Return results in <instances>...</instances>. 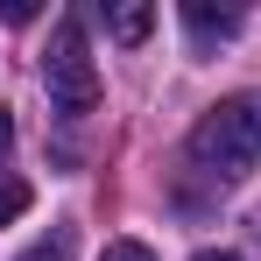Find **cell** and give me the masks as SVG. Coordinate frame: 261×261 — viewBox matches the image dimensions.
I'll list each match as a JSON object with an SVG mask.
<instances>
[{
  "mask_svg": "<svg viewBox=\"0 0 261 261\" xmlns=\"http://www.w3.org/2000/svg\"><path fill=\"white\" fill-rule=\"evenodd\" d=\"M191 163L212 184H247L261 170V92H233L191 127Z\"/></svg>",
  "mask_w": 261,
  "mask_h": 261,
  "instance_id": "cell-1",
  "label": "cell"
},
{
  "mask_svg": "<svg viewBox=\"0 0 261 261\" xmlns=\"http://www.w3.org/2000/svg\"><path fill=\"white\" fill-rule=\"evenodd\" d=\"M43 92L57 113H92L99 106V64H92V43H85V21L64 14L49 29V49H43Z\"/></svg>",
  "mask_w": 261,
  "mask_h": 261,
  "instance_id": "cell-2",
  "label": "cell"
},
{
  "mask_svg": "<svg viewBox=\"0 0 261 261\" xmlns=\"http://www.w3.org/2000/svg\"><path fill=\"white\" fill-rule=\"evenodd\" d=\"M176 14H184V29H191L198 43H226V36L240 29V14H233V7H212V0H184Z\"/></svg>",
  "mask_w": 261,
  "mask_h": 261,
  "instance_id": "cell-3",
  "label": "cell"
},
{
  "mask_svg": "<svg viewBox=\"0 0 261 261\" xmlns=\"http://www.w3.org/2000/svg\"><path fill=\"white\" fill-rule=\"evenodd\" d=\"M106 29H113V43H148V29H155V7H113L106 14Z\"/></svg>",
  "mask_w": 261,
  "mask_h": 261,
  "instance_id": "cell-4",
  "label": "cell"
},
{
  "mask_svg": "<svg viewBox=\"0 0 261 261\" xmlns=\"http://www.w3.org/2000/svg\"><path fill=\"white\" fill-rule=\"evenodd\" d=\"M71 247H78V233H71V226H57V233H43L29 254H14V261H71Z\"/></svg>",
  "mask_w": 261,
  "mask_h": 261,
  "instance_id": "cell-5",
  "label": "cell"
},
{
  "mask_svg": "<svg viewBox=\"0 0 261 261\" xmlns=\"http://www.w3.org/2000/svg\"><path fill=\"white\" fill-rule=\"evenodd\" d=\"M29 205H36V191H29L21 176H0V226H14Z\"/></svg>",
  "mask_w": 261,
  "mask_h": 261,
  "instance_id": "cell-6",
  "label": "cell"
},
{
  "mask_svg": "<svg viewBox=\"0 0 261 261\" xmlns=\"http://www.w3.org/2000/svg\"><path fill=\"white\" fill-rule=\"evenodd\" d=\"M99 261H155V254H148L141 240H113V247H106V254H99Z\"/></svg>",
  "mask_w": 261,
  "mask_h": 261,
  "instance_id": "cell-7",
  "label": "cell"
},
{
  "mask_svg": "<svg viewBox=\"0 0 261 261\" xmlns=\"http://www.w3.org/2000/svg\"><path fill=\"white\" fill-rule=\"evenodd\" d=\"M7 141H14V113L0 106V155H7Z\"/></svg>",
  "mask_w": 261,
  "mask_h": 261,
  "instance_id": "cell-8",
  "label": "cell"
},
{
  "mask_svg": "<svg viewBox=\"0 0 261 261\" xmlns=\"http://www.w3.org/2000/svg\"><path fill=\"white\" fill-rule=\"evenodd\" d=\"M198 261H240V254H233V247H205Z\"/></svg>",
  "mask_w": 261,
  "mask_h": 261,
  "instance_id": "cell-9",
  "label": "cell"
}]
</instances>
